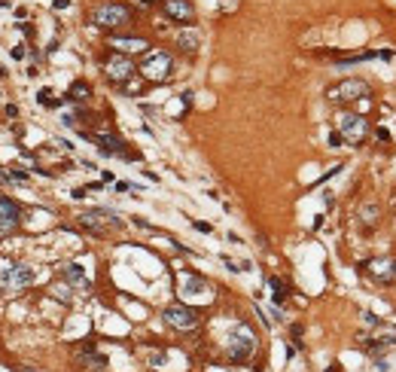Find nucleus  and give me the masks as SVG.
<instances>
[{
	"label": "nucleus",
	"mask_w": 396,
	"mask_h": 372,
	"mask_svg": "<svg viewBox=\"0 0 396 372\" xmlns=\"http://www.w3.org/2000/svg\"><path fill=\"white\" fill-rule=\"evenodd\" d=\"M198 43H202V40H198V34H195V31H180V34H177V46L186 49V52H195Z\"/></svg>",
	"instance_id": "nucleus-15"
},
{
	"label": "nucleus",
	"mask_w": 396,
	"mask_h": 372,
	"mask_svg": "<svg viewBox=\"0 0 396 372\" xmlns=\"http://www.w3.org/2000/svg\"><path fill=\"white\" fill-rule=\"evenodd\" d=\"M22 372H40V369H22Z\"/></svg>",
	"instance_id": "nucleus-26"
},
{
	"label": "nucleus",
	"mask_w": 396,
	"mask_h": 372,
	"mask_svg": "<svg viewBox=\"0 0 396 372\" xmlns=\"http://www.w3.org/2000/svg\"><path fill=\"white\" fill-rule=\"evenodd\" d=\"M171 70H174V61H171V55L168 52H162V49H155V52H149L146 58H143V64H140V73L146 80H168L171 77Z\"/></svg>",
	"instance_id": "nucleus-5"
},
{
	"label": "nucleus",
	"mask_w": 396,
	"mask_h": 372,
	"mask_svg": "<svg viewBox=\"0 0 396 372\" xmlns=\"http://www.w3.org/2000/svg\"><path fill=\"white\" fill-rule=\"evenodd\" d=\"M7 177H10V180H19V183H25V180H28V174H25V171H16V168H13V171H7Z\"/></svg>",
	"instance_id": "nucleus-21"
},
{
	"label": "nucleus",
	"mask_w": 396,
	"mask_h": 372,
	"mask_svg": "<svg viewBox=\"0 0 396 372\" xmlns=\"http://www.w3.org/2000/svg\"><path fill=\"white\" fill-rule=\"evenodd\" d=\"M143 4H152V0H143Z\"/></svg>",
	"instance_id": "nucleus-27"
},
{
	"label": "nucleus",
	"mask_w": 396,
	"mask_h": 372,
	"mask_svg": "<svg viewBox=\"0 0 396 372\" xmlns=\"http://www.w3.org/2000/svg\"><path fill=\"white\" fill-rule=\"evenodd\" d=\"M131 22V10L122 7V4H101L95 13H92V25L95 28H104V31H113V28H122Z\"/></svg>",
	"instance_id": "nucleus-3"
},
{
	"label": "nucleus",
	"mask_w": 396,
	"mask_h": 372,
	"mask_svg": "<svg viewBox=\"0 0 396 372\" xmlns=\"http://www.w3.org/2000/svg\"><path fill=\"white\" fill-rule=\"evenodd\" d=\"M253 351H256V336H253V329H250L247 323H238L235 332L229 336V357L241 363V360H247Z\"/></svg>",
	"instance_id": "nucleus-4"
},
{
	"label": "nucleus",
	"mask_w": 396,
	"mask_h": 372,
	"mask_svg": "<svg viewBox=\"0 0 396 372\" xmlns=\"http://www.w3.org/2000/svg\"><path fill=\"white\" fill-rule=\"evenodd\" d=\"M326 372H341V363H332V366H329Z\"/></svg>",
	"instance_id": "nucleus-25"
},
{
	"label": "nucleus",
	"mask_w": 396,
	"mask_h": 372,
	"mask_svg": "<svg viewBox=\"0 0 396 372\" xmlns=\"http://www.w3.org/2000/svg\"><path fill=\"white\" fill-rule=\"evenodd\" d=\"M369 351H387V348H396V336H387V339H375L366 345Z\"/></svg>",
	"instance_id": "nucleus-16"
},
{
	"label": "nucleus",
	"mask_w": 396,
	"mask_h": 372,
	"mask_svg": "<svg viewBox=\"0 0 396 372\" xmlns=\"http://www.w3.org/2000/svg\"><path fill=\"white\" fill-rule=\"evenodd\" d=\"M64 278H67L76 290H89V287H92V284H89V275L83 272V266H76V263L64 266Z\"/></svg>",
	"instance_id": "nucleus-14"
},
{
	"label": "nucleus",
	"mask_w": 396,
	"mask_h": 372,
	"mask_svg": "<svg viewBox=\"0 0 396 372\" xmlns=\"http://www.w3.org/2000/svg\"><path fill=\"white\" fill-rule=\"evenodd\" d=\"M19 205L13 199H4L0 196V235H10L16 226H19Z\"/></svg>",
	"instance_id": "nucleus-10"
},
{
	"label": "nucleus",
	"mask_w": 396,
	"mask_h": 372,
	"mask_svg": "<svg viewBox=\"0 0 396 372\" xmlns=\"http://www.w3.org/2000/svg\"><path fill=\"white\" fill-rule=\"evenodd\" d=\"M131 73H134V64H131L128 58H122V55H113V58L107 61V77L116 80V83L131 80Z\"/></svg>",
	"instance_id": "nucleus-11"
},
{
	"label": "nucleus",
	"mask_w": 396,
	"mask_h": 372,
	"mask_svg": "<svg viewBox=\"0 0 396 372\" xmlns=\"http://www.w3.org/2000/svg\"><path fill=\"white\" fill-rule=\"evenodd\" d=\"M110 46L119 49V52H143V49H149L143 37H113Z\"/></svg>",
	"instance_id": "nucleus-13"
},
{
	"label": "nucleus",
	"mask_w": 396,
	"mask_h": 372,
	"mask_svg": "<svg viewBox=\"0 0 396 372\" xmlns=\"http://www.w3.org/2000/svg\"><path fill=\"white\" fill-rule=\"evenodd\" d=\"M195 229H198V232H214L211 223H202V220H195Z\"/></svg>",
	"instance_id": "nucleus-23"
},
{
	"label": "nucleus",
	"mask_w": 396,
	"mask_h": 372,
	"mask_svg": "<svg viewBox=\"0 0 396 372\" xmlns=\"http://www.w3.org/2000/svg\"><path fill=\"white\" fill-rule=\"evenodd\" d=\"M208 293H211V287H208L205 278H195V275L180 278V296L183 299H208Z\"/></svg>",
	"instance_id": "nucleus-9"
},
{
	"label": "nucleus",
	"mask_w": 396,
	"mask_h": 372,
	"mask_svg": "<svg viewBox=\"0 0 396 372\" xmlns=\"http://www.w3.org/2000/svg\"><path fill=\"white\" fill-rule=\"evenodd\" d=\"M70 98H73V101H86V98H89V86H86V83H73Z\"/></svg>",
	"instance_id": "nucleus-17"
},
{
	"label": "nucleus",
	"mask_w": 396,
	"mask_h": 372,
	"mask_svg": "<svg viewBox=\"0 0 396 372\" xmlns=\"http://www.w3.org/2000/svg\"><path fill=\"white\" fill-rule=\"evenodd\" d=\"M268 284H271V290H274V302H284V296H287V293H284V284L277 281V278H271Z\"/></svg>",
	"instance_id": "nucleus-18"
},
{
	"label": "nucleus",
	"mask_w": 396,
	"mask_h": 372,
	"mask_svg": "<svg viewBox=\"0 0 396 372\" xmlns=\"http://www.w3.org/2000/svg\"><path fill=\"white\" fill-rule=\"evenodd\" d=\"M369 83L366 80H341L338 86H332L326 92V98L332 104H347V101H356V98H369Z\"/></svg>",
	"instance_id": "nucleus-6"
},
{
	"label": "nucleus",
	"mask_w": 396,
	"mask_h": 372,
	"mask_svg": "<svg viewBox=\"0 0 396 372\" xmlns=\"http://www.w3.org/2000/svg\"><path fill=\"white\" fill-rule=\"evenodd\" d=\"M34 269L31 266H19V263H0V290L7 293H19L28 284H34Z\"/></svg>",
	"instance_id": "nucleus-2"
},
{
	"label": "nucleus",
	"mask_w": 396,
	"mask_h": 372,
	"mask_svg": "<svg viewBox=\"0 0 396 372\" xmlns=\"http://www.w3.org/2000/svg\"><path fill=\"white\" fill-rule=\"evenodd\" d=\"M52 293L58 296L61 302H70V293H67V287H58V284H55V290H52Z\"/></svg>",
	"instance_id": "nucleus-20"
},
{
	"label": "nucleus",
	"mask_w": 396,
	"mask_h": 372,
	"mask_svg": "<svg viewBox=\"0 0 396 372\" xmlns=\"http://www.w3.org/2000/svg\"><path fill=\"white\" fill-rule=\"evenodd\" d=\"M338 134H341L350 146H356V143H363V140H366V134H369V122H366L363 116H356V113H344V116L338 119Z\"/></svg>",
	"instance_id": "nucleus-7"
},
{
	"label": "nucleus",
	"mask_w": 396,
	"mask_h": 372,
	"mask_svg": "<svg viewBox=\"0 0 396 372\" xmlns=\"http://www.w3.org/2000/svg\"><path fill=\"white\" fill-rule=\"evenodd\" d=\"M162 317H165V323L174 326V329H195V326H198V314H195L189 305H168Z\"/></svg>",
	"instance_id": "nucleus-8"
},
{
	"label": "nucleus",
	"mask_w": 396,
	"mask_h": 372,
	"mask_svg": "<svg viewBox=\"0 0 396 372\" xmlns=\"http://www.w3.org/2000/svg\"><path fill=\"white\" fill-rule=\"evenodd\" d=\"M79 226L95 232V235H104L107 229H119V226H122V217H119L116 211H107V208H92V211L79 214Z\"/></svg>",
	"instance_id": "nucleus-1"
},
{
	"label": "nucleus",
	"mask_w": 396,
	"mask_h": 372,
	"mask_svg": "<svg viewBox=\"0 0 396 372\" xmlns=\"http://www.w3.org/2000/svg\"><path fill=\"white\" fill-rule=\"evenodd\" d=\"M13 58H25V46H16L13 49Z\"/></svg>",
	"instance_id": "nucleus-24"
},
{
	"label": "nucleus",
	"mask_w": 396,
	"mask_h": 372,
	"mask_svg": "<svg viewBox=\"0 0 396 372\" xmlns=\"http://www.w3.org/2000/svg\"><path fill=\"white\" fill-rule=\"evenodd\" d=\"M165 13L177 22H192L195 19V10L189 0H165Z\"/></svg>",
	"instance_id": "nucleus-12"
},
{
	"label": "nucleus",
	"mask_w": 396,
	"mask_h": 372,
	"mask_svg": "<svg viewBox=\"0 0 396 372\" xmlns=\"http://www.w3.org/2000/svg\"><path fill=\"white\" fill-rule=\"evenodd\" d=\"M341 140H344V137H341L338 131H332V134H329V146H332V150H338V146H341Z\"/></svg>",
	"instance_id": "nucleus-22"
},
{
	"label": "nucleus",
	"mask_w": 396,
	"mask_h": 372,
	"mask_svg": "<svg viewBox=\"0 0 396 372\" xmlns=\"http://www.w3.org/2000/svg\"><path fill=\"white\" fill-rule=\"evenodd\" d=\"M37 98H40V104H46V107H58V104H61V101H55V98H52V92H49V89H43Z\"/></svg>",
	"instance_id": "nucleus-19"
}]
</instances>
